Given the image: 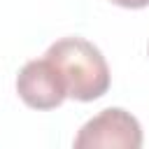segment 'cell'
<instances>
[{"instance_id": "obj_1", "label": "cell", "mask_w": 149, "mask_h": 149, "mask_svg": "<svg viewBox=\"0 0 149 149\" xmlns=\"http://www.w3.org/2000/svg\"><path fill=\"white\" fill-rule=\"evenodd\" d=\"M56 70L61 72L68 98L88 102L107 93L109 88V68L105 56L95 44L84 37H63L56 40L44 54Z\"/></svg>"}, {"instance_id": "obj_2", "label": "cell", "mask_w": 149, "mask_h": 149, "mask_svg": "<svg viewBox=\"0 0 149 149\" xmlns=\"http://www.w3.org/2000/svg\"><path fill=\"white\" fill-rule=\"evenodd\" d=\"M98 147L140 149L142 147L140 121L121 107L102 109L98 116L88 119L74 137V149H98Z\"/></svg>"}, {"instance_id": "obj_3", "label": "cell", "mask_w": 149, "mask_h": 149, "mask_svg": "<svg viewBox=\"0 0 149 149\" xmlns=\"http://www.w3.org/2000/svg\"><path fill=\"white\" fill-rule=\"evenodd\" d=\"M16 93L33 109H54L68 98L65 81L56 65L44 56L28 61L16 74Z\"/></svg>"}, {"instance_id": "obj_4", "label": "cell", "mask_w": 149, "mask_h": 149, "mask_svg": "<svg viewBox=\"0 0 149 149\" xmlns=\"http://www.w3.org/2000/svg\"><path fill=\"white\" fill-rule=\"evenodd\" d=\"M109 2H114L119 7H126V9H142V7L149 5V0H109Z\"/></svg>"}]
</instances>
